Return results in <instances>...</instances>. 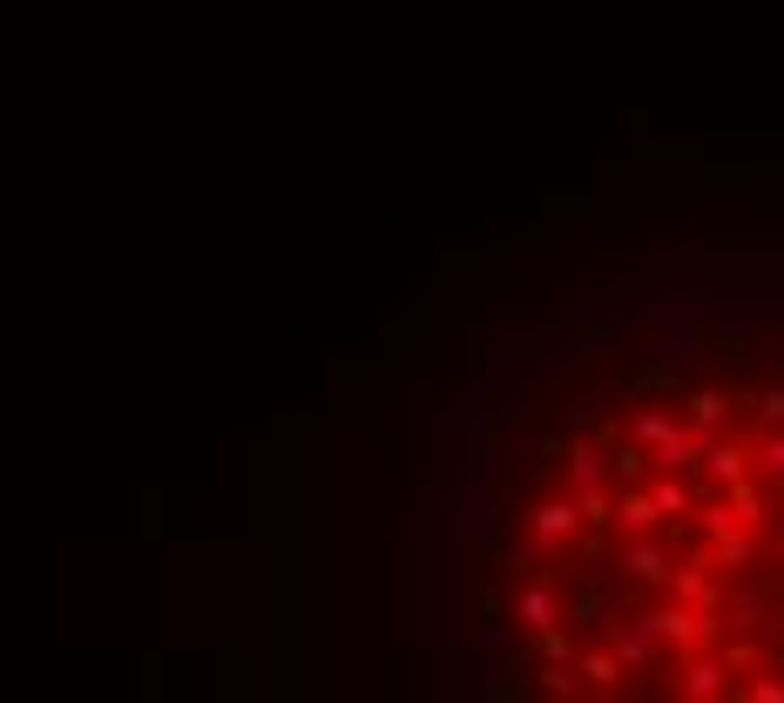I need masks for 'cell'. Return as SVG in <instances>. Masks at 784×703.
Here are the masks:
<instances>
[{
  "mask_svg": "<svg viewBox=\"0 0 784 703\" xmlns=\"http://www.w3.org/2000/svg\"><path fill=\"white\" fill-rule=\"evenodd\" d=\"M649 494H656V515H683V507H690V487L677 481V466H662Z\"/></svg>",
  "mask_w": 784,
  "mask_h": 703,
  "instance_id": "8",
  "label": "cell"
},
{
  "mask_svg": "<svg viewBox=\"0 0 784 703\" xmlns=\"http://www.w3.org/2000/svg\"><path fill=\"white\" fill-rule=\"evenodd\" d=\"M581 528V507L575 500H541L534 515H528V555H547V549H562V541Z\"/></svg>",
  "mask_w": 784,
  "mask_h": 703,
  "instance_id": "1",
  "label": "cell"
},
{
  "mask_svg": "<svg viewBox=\"0 0 784 703\" xmlns=\"http://www.w3.org/2000/svg\"><path fill=\"white\" fill-rule=\"evenodd\" d=\"M615 521L630 528V534H649V528L662 521V515H656V494H622V500H615Z\"/></svg>",
  "mask_w": 784,
  "mask_h": 703,
  "instance_id": "6",
  "label": "cell"
},
{
  "mask_svg": "<svg viewBox=\"0 0 784 703\" xmlns=\"http://www.w3.org/2000/svg\"><path fill=\"white\" fill-rule=\"evenodd\" d=\"M541 690H547V696H575L581 683H575V670H568V662H547V670H541Z\"/></svg>",
  "mask_w": 784,
  "mask_h": 703,
  "instance_id": "10",
  "label": "cell"
},
{
  "mask_svg": "<svg viewBox=\"0 0 784 703\" xmlns=\"http://www.w3.org/2000/svg\"><path fill=\"white\" fill-rule=\"evenodd\" d=\"M711 466H717V481H730V487L743 481V460H737L730 447H717V453H711Z\"/></svg>",
  "mask_w": 784,
  "mask_h": 703,
  "instance_id": "13",
  "label": "cell"
},
{
  "mask_svg": "<svg viewBox=\"0 0 784 703\" xmlns=\"http://www.w3.org/2000/svg\"><path fill=\"white\" fill-rule=\"evenodd\" d=\"M670 581H677V596H683L690 609H711V602H717V581H711V562H683V568H677Z\"/></svg>",
  "mask_w": 784,
  "mask_h": 703,
  "instance_id": "3",
  "label": "cell"
},
{
  "mask_svg": "<svg viewBox=\"0 0 784 703\" xmlns=\"http://www.w3.org/2000/svg\"><path fill=\"white\" fill-rule=\"evenodd\" d=\"M690 413H696V426H717V419L730 413V400H724V393H696V400H690Z\"/></svg>",
  "mask_w": 784,
  "mask_h": 703,
  "instance_id": "11",
  "label": "cell"
},
{
  "mask_svg": "<svg viewBox=\"0 0 784 703\" xmlns=\"http://www.w3.org/2000/svg\"><path fill=\"white\" fill-rule=\"evenodd\" d=\"M764 419H784V393H764Z\"/></svg>",
  "mask_w": 784,
  "mask_h": 703,
  "instance_id": "15",
  "label": "cell"
},
{
  "mask_svg": "<svg viewBox=\"0 0 784 703\" xmlns=\"http://www.w3.org/2000/svg\"><path fill=\"white\" fill-rule=\"evenodd\" d=\"M622 562H630L636 581H662V575H670V568H662V549H656V541H630V555H622Z\"/></svg>",
  "mask_w": 784,
  "mask_h": 703,
  "instance_id": "9",
  "label": "cell"
},
{
  "mask_svg": "<svg viewBox=\"0 0 784 703\" xmlns=\"http://www.w3.org/2000/svg\"><path fill=\"white\" fill-rule=\"evenodd\" d=\"M777 549H784V521H777Z\"/></svg>",
  "mask_w": 784,
  "mask_h": 703,
  "instance_id": "16",
  "label": "cell"
},
{
  "mask_svg": "<svg viewBox=\"0 0 784 703\" xmlns=\"http://www.w3.org/2000/svg\"><path fill=\"white\" fill-rule=\"evenodd\" d=\"M743 696H758V703H784V683H777V677H758V683H743Z\"/></svg>",
  "mask_w": 784,
  "mask_h": 703,
  "instance_id": "14",
  "label": "cell"
},
{
  "mask_svg": "<svg viewBox=\"0 0 784 703\" xmlns=\"http://www.w3.org/2000/svg\"><path fill=\"white\" fill-rule=\"evenodd\" d=\"M575 677H581L588 690H615V683H622V656H615V649H588V656L575 662Z\"/></svg>",
  "mask_w": 784,
  "mask_h": 703,
  "instance_id": "4",
  "label": "cell"
},
{
  "mask_svg": "<svg viewBox=\"0 0 784 703\" xmlns=\"http://www.w3.org/2000/svg\"><path fill=\"white\" fill-rule=\"evenodd\" d=\"M730 683H724V662H711V656H696L690 670H683V696H724Z\"/></svg>",
  "mask_w": 784,
  "mask_h": 703,
  "instance_id": "7",
  "label": "cell"
},
{
  "mask_svg": "<svg viewBox=\"0 0 784 703\" xmlns=\"http://www.w3.org/2000/svg\"><path fill=\"white\" fill-rule=\"evenodd\" d=\"M515 615L528 622V636H541V630H555V589H547V581H528V589L515 596Z\"/></svg>",
  "mask_w": 784,
  "mask_h": 703,
  "instance_id": "2",
  "label": "cell"
},
{
  "mask_svg": "<svg viewBox=\"0 0 784 703\" xmlns=\"http://www.w3.org/2000/svg\"><path fill=\"white\" fill-rule=\"evenodd\" d=\"M541 656H547V662H568V656H575L568 630H541Z\"/></svg>",
  "mask_w": 784,
  "mask_h": 703,
  "instance_id": "12",
  "label": "cell"
},
{
  "mask_svg": "<svg viewBox=\"0 0 784 703\" xmlns=\"http://www.w3.org/2000/svg\"><path fill=\"white\" fill-rule=\"evenodd\" d=\"M609 466H615V460H609L602 447H588V440H581V447L568 453V481H575V487H602Z\"/></svg>",
  "mask_w": 784,
  "mask_h": 703,
  "instance_id": "5",
  "label": "cell"
}]
</instances>
